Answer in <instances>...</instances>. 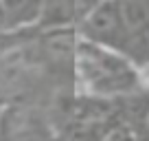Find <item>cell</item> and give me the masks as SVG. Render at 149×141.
Instances as JSON below:
<instances>
[{"mask_svg": "<svg viewBox=\"0 0 149 141\" xmlns=\"http://www.w3.org/2000/svg\"><path fill=\"white\" fill-rule=\"evenodd\" d=\"M143 80H145V82H147V84H149V66H147V68L143 70Z\"/></svg>", "mask_w": 149, "mask_h": 141, "instance_id": "1", "label": "cell"}]
</instances>
